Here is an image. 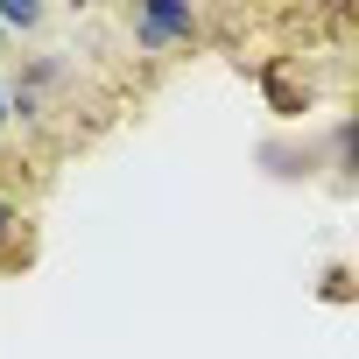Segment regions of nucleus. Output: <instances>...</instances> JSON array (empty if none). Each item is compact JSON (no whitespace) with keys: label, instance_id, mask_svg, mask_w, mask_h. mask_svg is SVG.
Masks as SVG:
<instances>
[{"label":"nucleus","instance_id":"3","mask_svg":"<svg viewBox=\"0 0 359 359\" xmlns=\"http://www.w3.org/2000/svg\"><path fill=\"white\" fill-rule=\"evenodd\" d=\"M29 261V212L0 191V268H22Z\"/></svg>","mask_w":359,"mask_h":359},{"label":"nucleus","instance_id":"5","mask_svg":"<svg viewBox=\"0 0 359 359\" xmlns=\"http://www.w3.org/2000/svg\"><path fill=\"white\" fill-rule=\"evenodd\" d=\"M43 22H50L43 0H0V36H36Z\"/></svg>","mask_w":359,"mask_h":359},{"label":"nucleus","instance_id":"1","mask_svg":"<svg viewBox=\"0 0 359 359\" xmlns=\"http://www.w3.org/2000/svg\"><path fill=\"white\" fill-rule=\"evenodd\" d=\"M127 36H134L148 57H169V50L205 43V15L191 8V0H148V8L127 15Z\"/></svg>","mask_w":359,"mask_h":359},{"label":"nucleus","instance_id":"2","mask_svg":"<svg viewBox=\"0 0 359 359\" xmlns=\"http://www.w3.org/2000/svg\"><path fill=\"white\" fill-rule=\"evenodd\" d=\"M29 92H43V99H64L71 85H78V71H71V57L64 50H36V57H22V71H15Z\"/></svg>","mask_w":359,"mask_h":359},{"label":"nucleus","instance_id":"8","mask_svg":"<svg viewBox=\"0 0 359 359\" xmlns=\"http://www.w3.org/2000/svg\"><path fill=\"white\" fill-rule=\"evenodd\" d=\"M0 43H8V36H0Z\"/></svg>","mask_w":359,"mask_h":359},{"label":"nucleus","instance_id":"6","mask_svg":"<svg viewBox=\"0 0 359 359\" xmlns=\"http://www.w3.org/2000/svg\"><path fill=\"white\" fill-rule=\"evenodd\" d=\"M8 127H15V120H8V85H0V134H8Z\"/></svg>","mask_w":359,"mask_h":359},{"label":"nucleus","instance_id":"7","mask_svg":"<svg viewBox=\"0 0 359 359\" xmlns=\"http://www.w3.org/2000/svg\"><path fill=\"white\" fill-rule=\"evenodd\" d=\"M8 169H15V162H8V148H0V176H8Z\"/></svg>","mask_w":359,"mask_h":359},{"label":"nucleus","instance_id":"4","mask_svg":"<svg viewBox=\"0 0 359 359\" xmlns=\"http://www.w3.org/2000/svg\"><path fill=\"white\" fill-rule=\"evenodd\" d=\"M0 85H8V120H15V127H43V120H50V99H43V92H29L22 78H0Z\"/></svg>","mask_w":359,"mask_h":359}]
</instances>
